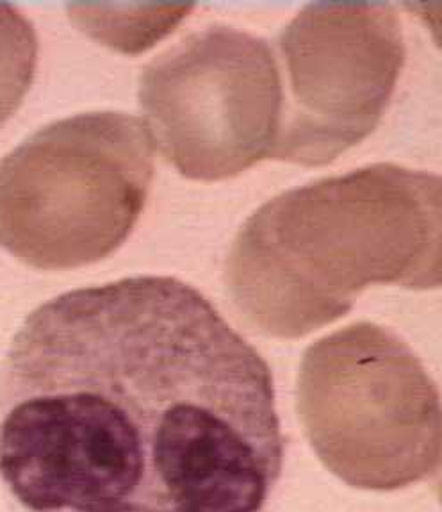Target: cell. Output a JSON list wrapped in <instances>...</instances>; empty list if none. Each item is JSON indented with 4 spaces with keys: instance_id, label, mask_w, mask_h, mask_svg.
I'll return each instance as SVG.
<instances>
[{
    "instance_id": "6da1fadb",
    "label": "cell",
    "mask_w": 442,
    "mask_h": 512,
    "mask_svg": "<svg viewBox=\"0 0 442 512\" xmlns=\"http://www.w3.org/2000/svg\"><path fill=\"white\" fill-rule=\"evenodd\" d=\"M284 455L270 366L173 277L52 298L0 366L17 512H262Z\"/></svg>"
},
{
    "instance_id": "7a4b0ae2",
    "label": "cell",
    "mask_w": 442,
    "mask_h": 512,
    "mask_svg": "<svg viewBox=\"0 0 442 512\" xmlns=\"http://www.w3.org/2000/svg\"><path fill=\"white\" fill-rule=\"evenodd\" d=\"M225 281L282 339L343 318L369 286L442 288V177L382 163L286 191L241 227Z\"/></svg>"
},
{
    "instance_id": "3957f363",
    "label": "cell",
    "mask_w": 442,
    "mask_h": 512,
    "mask_svg": "<svg viewBox=\"0 0 442 512\" xmlns=\"http://www.w3.org/2000/svg\"><path fill=\"white\" fill-rule=\"evenodd\" d=\"M154 145L123 113L47 125L0 161V245L38 270L111 256L147 204Z\"/></svg>"
},
{
    "instance_id": "277c9868",
    "label": "cell",
    "mask_w": 442,
    "mask_h": 512,
    "mask_svg": "<svg viewBox=\"0 0 442 512\" xmlns=\"http://www.w3.org/2000/svg\"><path fill=\"white\" fill-rule=\"evenodd\" d=\"M298 413L321 463L353 488L396 491L442 461V400L402 339L353 323L303 356Z\"/></svg>"
},
{
    "instance_id": "5b68a950",
    "label": "cell",
    "mask_w": 442,
    "mask_h": 512,
    "mask_svg": "<svg viewBox=\"0 0 442 512\" xmlns=\"http://www.w3.org/2000/svg\"><path fill=\"white\" fill-rule=\"evenodd\" d=\"M150 138L193 181H223L275 159L284 88L270 45L213 25L150 61L140 86Z\"/></svg>"
},
{
    "instance_id": "8992f818",
    "label": "cell",
    "mask_w": 442,
    "mask_h": 512,
    "mask_svg": "<svg viewBox=\"0 0 442 512\" xmlns=\"http://www.w3.org/2000/svg\"><path fill=\"white\" fill-rule=\"evenodd\" d=\"M291 100L275 159L332 163L375 131L405 63L402 25L387 2H314L279 38Z\"/></svg>"
},
{
    "instance_id": "52a82bcc",
    "label": "cell",
    "mask_w": 442,
    "mask_h": 512,
    "mask_svg": "<svg viewBox=\"0 0 442 512\" xmlns=\"http://www.w3.org/2000/svg\"><path fill=\"white\" fill-rule=\"evenodd\" d=\"M38 36L33 24L8 2H0V127L17 113L33 84Z\"/></svg>"
},
{
    "instance_id": "ba28073f",
    "label": "cell",
    "mask_w": 442,
    "mask_h": 512,
    "mask_svg": "<svg viewBox=\"0 0 442 512\" xmlns=\"http://www.w3.org/2000/svg\"><path fill=\"white\" fill-rule=\"evenodd\" d=\"M407 8L425 22L435 43L442 49V4L435 2H410Z\"/></svg>"
},
{
    "instance_id": "9c48e42d",
    "label": "cell",
    "mask_w": 442,
    "mask_h": 512,
    "mask_svg": "<svg viewBox=\"0 0 442 512\" xmlns=\"http://www.w3.org/2000/svg\"><path fill=\"white\" fill-rule=\"evenodd\" d=\"M437 493H439V498H441V504H442V473H441V477H439V482H437Z\"/></svg>"
}]
</instances>
